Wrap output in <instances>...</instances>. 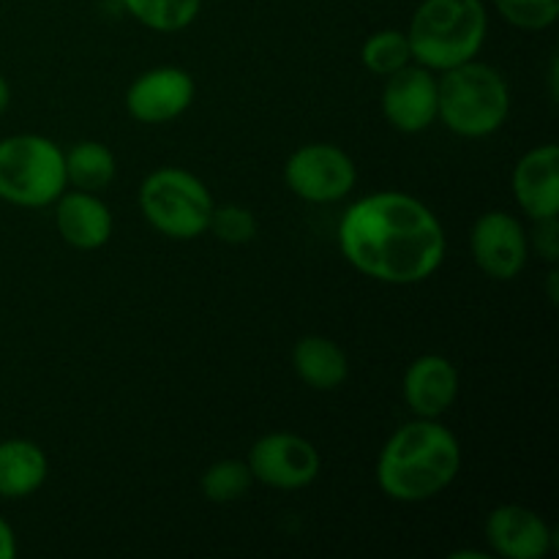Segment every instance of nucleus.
<instances>
[{"mask_svg": "<svg viewBox=\"0 0 559 559\" xmlns=\"http://www.w3.org/2000/svg\"><path fill=\"white\" fill-rule=\"evenodd\" d=\"M16 557V535L11 524L0 516V559H14Z\"/></svg>", "mask_w": 559, "mask_h": 559, "instance_id": "393cba45", "label": "nucleus"}, {"mask_svg": "<svg viewBox=\"0 0 559 559\" xmlns=\"http://www.w3.org/2000/svg\"><path fill=\"white\" fill-rule=\"evenodd\" d=\"M284 183L298 200L311 205H333L353 194L358 183V167L338 145L309 142L287 158Z\"/></svg>", "mask_w": 559, "mask_h": 559, "instance_id": "0eeeda50", "label": "nucleus"}, {"mask_svg": "<svg viewBox=\"0 0 559 559\" xmlns=\"http://www.w3.org/2000/svg\"><path fill=\"white\" fill-rule=\"evenodd\" d=\"M63 162L66 183L80 191H91V194L107 189L115 180V175H118L115 153L104 142L96 140H82L71 145L69 151H63Z\"/></svg>", "mask_w": 559, "mask_h": 559, "instance_id": "a211bd4d", "label": "nucleus"}, {"mask_svg": "<svg viewBox=\"0 0 559 559\" xmlns=\"http://www.w3.org/2000/svg\"><path fill=\"white\" fill-rule=\"evenodd\" d=\"M402 393L415 418L440 420L459 399V369L445 355H420L404 371Z\"/></svg>", "mask_w": 559, "mask_h": 559, "instance_id": "ddd939ff", "label": "nucleus"}, {"mask_svg": "<svg viewBox=\"0 0 559 559\" xmlns=\"http://www.w3.org/2000/svg\"><path fill=\"white\" fill-rule=\"evenodd\" d=\"M11 104V87H9V80H5L3 74H0V118H3V112L9 109Z\"/></svg>", "mask_w": 559, "mask_h": 559, "instance_id": "a878e982", "label": "nucleus"}, {"mask_svg": "<svg viewBox=\"0 0 559 559\" xmlns=\"http://www.w3.org/2000/svg\"><path fill=\"white\" fill-rule=\"evenodd\" d=\"M530 243L538 249V254L544 257L546 262H551L555 265L557 257H559V224L557 218H540V222H535V235Z\"/></svg>", "mask_w": 559, "mask_h": 559, "instance_id": "b1692460", "label": "nucleus"}, {"mask_svg": "<svg viewBox=\"0 0 559 559\" xmlns=\"http://www.w3.org/2000/svg\"><path fill=\"white\" fill-rule=\"evenodd\" d=\"M437 76V120L464 140H484L500 131L511 115V87L489 63L467 60Z\"/></svg>", "mask_w": 559, "mask_h": 559, "instance_id": "20e7f679", "label": "nucleus"}, {"mask_svg": "<svg viewBox=\"0 0 559 559\" xmlns=\"http://www.w3.org/2000/svg\"><path fill=\"white\" fill-rule=\"evenodd\" d=\"M49 475L47 453L33 440L0 442V500H25L36 495Z\"/></svg>", "mask_w": 559, "mask_h": 559, "instance_id": "dca6fc26", "label": "nucleus"}, {"mask_svg": "<svg viewBox=\"0 0 559 559\" xmlns=\"http://www.w3.org/2000/svg\"><path fill=\"white\" fill-rule=\"evenodd\" d=\"M519 207L533 222L559 216V147L540 145L519 158L511 178Z\"/></svg>", "mask_w": 559, "mask_h": 559, "instance_id": "4468645a", "label": "nucleus"}, {"mask_svg": "<svg viewBox=\"0 0 559 559\" xmlns=\"http://www.w3.org/2000/svg\"><path fill=\"white\" fill-rule=\"evenodd\" d=\"M55 227L66 246L76 251H96L112 238V211L91 191H63L55 200Z\"/></svg>", "mask_w": 559, "mask_h": 559, "instance_id": "2eb2a0df", "label": "nucleus"}, {"mask_svg": "<svg viewBox=\"0 0 559 559\" xmlns=\"http://www.w3.org/2000/svg\"><path fill=\"white\" fill-rule=\"evenodd\" d=\"M469 251L486 278L513 282L527 265V229L508 211H486L469 229Z\"/></svg>", "mask_w": 559, "mask_h": 559, "instance_id": "1a4fd4ad", "label": "nucleus"}, {"mask_svg": "<svg viewBox=\"0 0 559 559\" xmlns=\"http://www.w3.org/2000/svg\"><path fill=\"white\" fill-rule=\"evenodd\" d=\"M360 60L366 69L377 76H391L399 69L413 63V49H409V38L404 31L396 27H385V31L371 33L360 47Z\"/></svg>", "mask_w": 559, "mask_h": 559, "instance_id": "aec40b11", "label": "nucleus"}, {"mask_svg": "<svg viewBox=\"0 0 559 559\" xmlns=\"http://www.w3.org/2000/svg\"><path fill=\"white\" fill-rule=\"evenodd\" d=\"M484 535L491 551L502 559H544L555 549V530L538 511L527 506L495 508L486 516Z\"/></svg>", "mask_w": 559, "mask_h": 559, "instance_id": "f8f14e48", "label": "nucleus"}, {"mask_svg": "<svg viewBox=\"0 0 559 559\" xmlns=\"http://www.w3.org/2000/svg\"><path fill=\"white\" fill-rule=\"evenodd\" d=\"M136 202L145 222L173 240L202 238L216 207L211 189L194 173L180 167L153 169L142 180Z\"/></svg>", "mask_w": 559, "mask_h": 559, "instance_id": "39448f33", "label": "nucleus"}, {"mask_svg": "<svg viewBox=\"0 0 559 559\" xmlns=\"http://www.w3.org/2000/svg\"><path fill=\"white\" fill-rule=\"evenodd\" d=\"M140 25L156 33L186 31L200 16L202 0H120Z\"/></svg>", "mask_w": 559, "mask_h": 559, "instance_id": "6ab92c4d", "label": "nucleus"}, {"mask_svg": "<svg viewBox=\"0 0 559 559\" xmlns=\"http://www.w3.org/2000/svg\"><path fill=\"white\" fill-rule=\"evenodd\" d=\"M462 469V445L435 418H415L399 426L377 459V486L396 502H426L442 495Z\"/></svg>", "mask_w": 559, "mask_h": 559, "instance_id": "f03ea898", "label": "nucleus"}, {"mask_svg": "<svg viewBox=\"0 0 559 559\" xmlns=\"http://www.w3.org/2000/svg\"><path fill=\"white\" fill-rule=\"evenodd\" d=\"M251 475L262 486L278 491H298L314 484L322 473V456L314 442L293 431H271L251 445Z\"/></svg>", "mask_w": 559, "mask_h": 559, "instance_id": "6e6552de", "label": "nucleus"}, {"mask_svg": "<svg viewBox=\"0 0 559 559\" xmlns=\"http://www.w3.org/2000/svg\"><path fill=\"white\" fill-rule=\"evenodd\" d=\"M338 249L366 278L413 287L445 262V229L437 213L404 191L360 197L338 222Z\"/></svg>", "mask_w": 559, "mask_h": 559, "instance_id": "f257e3e1", "label": "nucleus"}, {"mask_svg": "<svg viewBox=\"0 0 559 559\" xmlns=\"http://www.w3.org/2000/svg\"><path fill=\"white\" fill-rule=\"evenodd\" d=\"M194 76L178 66L142 71L126 91V109L136 123L162 126L180 118L194 104Z\"/></svg>", "mask_w": 559, "mask_h": 559, "instance_id": "9d476101", "label": "nucleus"}, {"mask_svg": "<svg viewBox=\"0 0 559 559\" xmlns=\"http://www.w3.org/2000/svg\"><path fill=\"white\" fill-rule=\"evenodd\" d=\"M495 9L519 31H546L557 22L559 0H495Z\"/></svg>", "mask_w": 559, "mask_h": 559, "instance_id": "4be33fe9", "label": "nucleus"}, {"mask_svg": "<svg viewBox=\"0 0 559 559\" xmlns=\"http://www.w3.org/2000/svg\"><path fill=\"white\" fill-rule=\"evenodd\" d=\"M382 115L402 134H420L437 120V76L418 63L385 76L380 98Z\"/></svg>", "mask_w": 559, "mask_h": 559, "instance_id": "9b49d317", "label": "nucleus"}, {"mask_svg": "<svg viewBox=\"0 0 559 559\" xmlns=\"http://www.w3.org/2000/svg\"><path fill=\"white\" fill-rule=\"evenodd\" d=\"M66 186V162L58 142L41 134L0 140V200L16 207H47L55 205Z\"/></svg>", "mask_w": 559, "mask_h": 559, "instance_id": "423d86ee", "label": "nucleus"}, {"mask_svg": "<svg viewBox=\"0 0 559 559\" xmlns=\"http://www.w3.org/2000/svg\"><path fill=\"white\" fill-rule=\"evenodd\" d=\"M251 484H254V475H251L249 464L240 462V459H222V462L211 464L200 478L202 495H205L207 502H216V506L243 500L249 495Z\"/></svg>", "mask_w": 559, "mask_h": 559, "instance_id": "412c9836", "label": "nucleus"}, {"mask_svg": "<svg viewBox=\"0 0 559 559\" xmlns=\"http://www.w3.org/2000/svg\"><path fill=\"white\" fill-rule=\"evenodd\" d=\"M207 233H213L222 243L229 246L251 243L257 238V218L243 205H216Z\"/></svg>", "mask_w": 559, "mask_h": 559, "instance_id": "5701e85b", "label": "nucleus"}, {"mask_svg": "<svg viewBox=\"0 0 559 559\" xmlns=\"http://www.w3.org/2000/svg\"><path fill=\"white\" fill-rule=\"evenodd\" d=\"M491 555H486V551H453L451 559H489Z\"/></svg>", "mask_w": 559, "mask_h": 559, "instance_id": "bb28decb", "label": "nucleus"}, {"mask_svg": "<svg viewBox=\"0 0 559 559\" xmlns=\"http://www.w3.org/2000/svg\"><path fill=\"white\" fill-rule=\"evenodd\" d=\"M489 33L484 0H424L409 20L413 63L448 71L478 58Z\"/></svg>", "mask_w": 559, "mask_h": 559, "instance_id": "7ed1b4c3", "label": "nucleus"}, {"mask_svg": "<svg viewBox=\"0 0 559 559\" xmlns=\"http://www.w3.org/2000/svg\"><path fill=\"white\" fill-rule=\"evenodd\" d=\"M295 374L311 391H336L347 382L349 360L347 353L328 336H304L293 347Z\"/></svg>", "mask_w": 559, "mask_h": 559, "instance_id": "f3484780", "label": "nucleus"}]
</instances>
